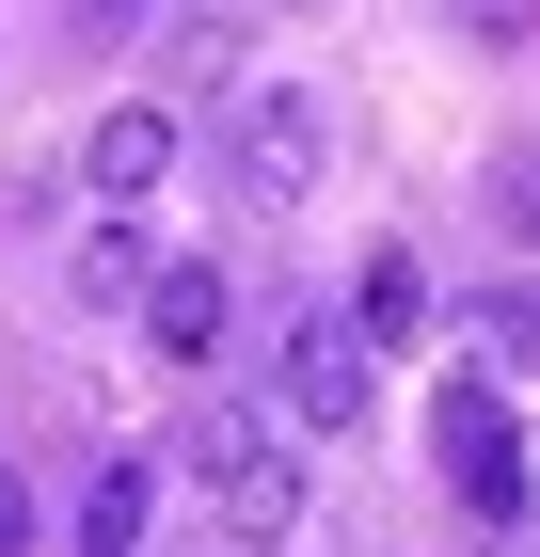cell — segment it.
Masks as SVG:
<instances>
[{
  "label": "cell",
  "mask_w": 540,
  "mask_h": 557,
  "mask_svg": "<svg viewBox=\"0 0 540 557\" xmlns=\"http://www.w3.org/2000/svg\"><path fill=\"white\" fill-rule=\"evenodd\" d=\"M477 367H540V302H477Z\"/></svg>",
  "instance_id": "11"
},
{
  "label": "cell",
  "mask_w": 540,
  "mask_h": 557,
  "mask_svg": "<svg viewBox=\"0 0 540 557\" xmlns=\"http://www.w3.org/2000/svg\"><path fill=\"white\" fill-rule=\"evenodd\" d=\"M160 175H175V112H160V96H112V112H96V144H80V191L127 223Z\"/></svg>",
  "instance_id": "5"
},
{
  "label": "cell",
  "mask_w": 540,
  "mask_h": 557,
  "mask_svg": "<svg viewBox=\"0 0 540 557\" xmlns=\"http://www.w3.org/2000/svg\"><path fill=\"white\" fill-rule=\"evenodd\" d=\"M334 319H350V350H366V367H381V350H398V335H414V319H429V271H414V256H366V287L334 302Z\"/></svg>",
  "instance_id": "8"
},
{
  "label": "cell",
  "mask_w": 540,
  "mask_h": 557,
  "mask_svg": "<svg viewBox=\"0 0 540 557\" xmlns=\"http://www.w3.org/2000/svg\"><path fill=\"white\" fill-rule=\"evenodd\" d=\"M445 16H461V33H493V48H508V33H540V0H445Z\"/></svg>",
  "instance_id": "12"
},
{
  "label": "cell",
  "mask_w": 540,
  "mask_h": 557,
  "mask_svg": "<svg viewBox=\"0 0 540 557\" xmlns=\"http://www.w3.org/2000/svg\"><path fill=\"white\" fill-rule=\"evenodd\" d=\"M493 223L540 256V144H493Z\"/></svg>",
  "instance_id": "10"
},
{
  "label": "cell",
  "mask_w": 540,
  "mask_h": 557,
  "mask_svg": "<svg viewBox=\"0 0 540 557\" xmlns=\"http://www.w3.org/2000/svg\"><path fill=\"white\" fill-rule=\"evenodd\" d=\"M143 510H160V462H127V446H112V462L80 478V510H64V542H80V557H127V542H143Z\"/></svg>",
  "instance_id": "7"
},
{
  "label": "cell",
  "mask_w": 540,
  "mask_h": 557,
  "mask_svg": "<svg viewBox=\"0 0 540 557\" xmlns=\"http://www.w3.org/2000/svg\"><path fill=\"white\" fill-rule=\"evenodd\" d=\"M191 494L223 510V542H287L302 525V446L271 414H208L191 430Z\"/></svg>",
  "instance_id": "2"
},
{
  "label": "cell",
  "mask_w": 540,
  "mask_h": 557,
  "mask_svg": "<svg viewBox=\"0 0 540 557\" xmlns=\"http://www.w3.org/2000/svg\"><path fill=\"white\" fill-rule=\"evenodd\" d=\"M429 462H445V494H461L477 525H525V494H540L525 430L493 414V383H445V398H429Z\"/></svg>",
  "instance_id": "3"
},
{
  "label": "cell",
  "mask_w": 540,
  "mask_h": 557,
  "mask_svg": "<svg viewBox=\"0 0 540 557\" xmlns=\"http://www.w3.org/2000/svg\"><path fill=\"white\" fill-rule=\"evenodd\" d=\"M0 557H33V494H16V462H0Z\"/></svg>",
  "instance_id": "13"
},
{
  "label": "cell",
  "mask_w": 540,
  "mask_h": 557,
  "mask_svg": "<svg viewBox=\"0 0 540 557\" xmlns=\"http://www.w3.org/2000/svg\"><path fill=\"white\" fill-rule=\"evenodd\" d=\"M223 319H239V302H223V271H143V350H160V367H208Z\"/></svg>",
  "instance_id": "6"
},
{
  "label": "cell",
  "mask_w": 540,
  "mask_h": 557,
  "mask_svg": "<svg viewBox=\"0 0 540 557\" xmlns=\"http://www.w3.org/2000/svg\"><path fill=\"white\" fill-rule=\"evenodd\" d=\"M80 16H96V33H143V16H160V0H80Z\"/></svg>",
  "instance_id": "14"
},
{
  "label": "cell",
  "mask_w": 540,
  "mask_h": 557,
  "mask_svg": "<svg viewBox=\"0 0 540 557\" xmlns=\"http://www.w3.org/2000/svg\"><path fill=\"white\" fill-rule=\"evenodd\" d=\"M143 271H160V256H143V223L96 208V239H80V302H143Z\"/></svg>",
  "instance_id": "9"
},
{
  "label": "cell",
  "mask_w": 540,
  "mask_h": 557,
  "mask_svg": "<svg viewBox=\"0 0 540 557\" xmlns=\"http://www.w3.org/2000/svg\"><path fill=\"white\" fill-rule=\"evenodd\" d=\"M271 398H287L271 430H366V350H350L334 302H318V319H287V383H271Z\"/></svg>",
  "instance_id": "4"
},
{
  "label": "cell",
  "mask_w": 540,
  "mask_h": 557,
  "mask_svg": "<svg viewBox=\"0 0 540 557\" xmlns=\"http://www.w3.org/2000/svg\"><path fill=\"white\" fill-rule=\"evenodd\" d=\"M318 175H334V112H318V81H254L239 112H223V191H239V223H287Z\"/></svg>",
  "instance_id": "1"
},
{
  "label": "cell",
  "mask_w": 540,
  "mask_h": 557,
  "mask_svg": "<svg viewBox=\"0 0 540 557\" xmlns=\"http://www.w3.org/2000/svg\"><path fill=\"white\" fill-rule=\"evenodd\" d=\"M208 557H287V542H208Z\"/></svg>",
  "instance_id": "15"
}]
</instances>
